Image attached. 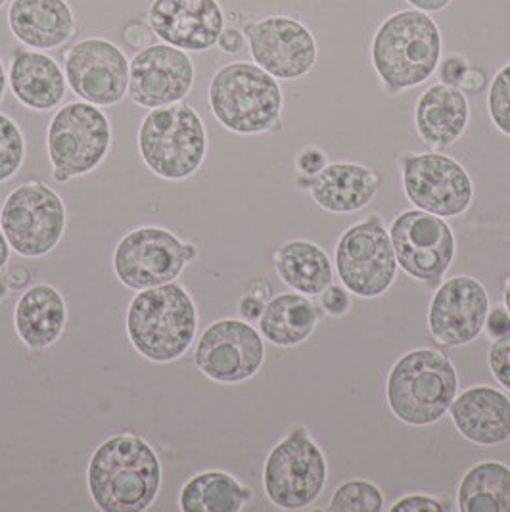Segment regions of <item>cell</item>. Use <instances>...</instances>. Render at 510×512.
<instances>
[{
	"label": "cell",
	"instance_id": "obj_1",
	"mask_svg": "<svg viewBox=\"0 0 510 512\" xmlns=\"http://www.w3.org/2000/svg\"><path fill=\"white\" fill-rule=\"evenodd\" d=\"M162 461L154 447L135 434H117L94 449L87 486L104 512H142L162 488Z\"/></svg>",
	"mask_w": 510,
	"mask_h": 512
},
{
	"label": "cell",
	"instance_id": "obj_2",
	"mask_svg": "<svg viewBox=\"0 0 510 512\" xmlns=\"http://www.w3.org/2000/svg\"><path fill=\"white\" fill-rule=\"evenodd\" d=\"M127 336L152 363L177 361L190 350L198 332V309L177 282L140 290L129 303Z\"/></svg>",
	"mask_w": 510,
	"mask_h": 512
},
{
	"label": "cell",
	"instance_id": "obj_3",
	"mask_svg": "<svg viewBox=\"0 0 510 512\" xmlns=\"http://www.w3.org/2000/svg\"><path fill=\"white\" fill-rule=\"evenodd\" d=\"M440 58V27L420 10L390 16L372 39V66L390 93L428 81L438 70Z\"/></svg>",
	"mask_w": 510,
	"mask_h": 512
},
{
	"label": "cell",
	"instance_id": "obj_4",
	"mask_svg": "<svg viewBox=\"0 0 510 512\" xmlns=\"http://www.w3.org/2000/svg\"><path fill=\"white\" fill-rule=\"evenodd\" d=\"M457 392L455 365L443 351L428 348L405 353L386 382L392 413L409 426H430L443 419Z\"/></svg>",
	"mask_w": 510,
	"mask_h": 512
},
{
	"label": "cell",
	"instance_id": "obj_5",
	"mask_svg": "<svg viewBox=\"0 0 510 512\" xmlns=\"http://www.w3.org/2000/svg\"><path fill=\"white\" fill-rule=\"evenodd\" d=\"M208 102L215 119L236 135H259L280 125L279 81L257 64L232 62L215 71Z\"/></svg>",
	"mask_w": 510,
	"mask_h": 512
},
{
	"label": "cell",
	"instance_id": "obj_6",
	"mask_svg": "<svg viewBox=\"0 0 510 512\" xmlns=\"http://www.w3.org/2000/svg\"><path fill=\"white\" fill-rule=\"evenodd\" d=\"M140 158L165 181H185L206 160L208 133L200 114L186 102L150 110L140 123Z\"/></svg>",
	"mask_w": 510,
	"mask_h": 512
},
{
	"label": "cell",
	"instance_id": "obj_7",
	"mask_svg": "<svg viewBox=\"0 0 510 512\" xmlns=\"http://www.w3.org/2000/svg\"><path fill=\"white\" fill-rule=\"evenodd\" d=\"M112 146L108 116L85 100L62 106L50 119L47 133L52 177L68 183L73 177L93 173L106 160Z\"/></svg>",
	"mask_w": 510,
	"mask_h": 512
},
{
	"label": "cell",
	"instance_id": "obj_8",
	"mask_svg": "<svg viewBox=\"0 0 510 512\" xmlns=\"http://www.w3.org/2000/svg\"><path fill=\"white\" fill-rule=\"evenodd\" d=\"M326 476L325 453L305 428H296L271 449L263 466V488L273 505L298 511L319 499Z\"/></svg>",
	"mask_w": 510,
	"mask_h": 512
},
{
	"label": "cell",
	"instance_id": "obj_9",
	"mask_svg": "<svg viewBox=\"0 0 510 512\" xmlns=\"http://www.w3.org/2000/svg\"><path fill=\"white\" fill-rule=\"evenodd\" d=\"M66 206L52 188L29 181L14 188L0 210V229L22 257L50 254L66 233Z\"/></svg>",
	"mask_w": 510,
	"mask_h": 512
},
{
	"label": "cell",
	"instance_id": "obj_10",
	"mask_svg": "<svg viewBox=\"0 0 510 512\" xmlns=\"http://www.w3.org/2000/svg\"><path fill=\"white\" fill-rule=\"evenodd\" d=\"M198 257V248L162 227L129 231L114 250L119 282L135 292L175 282L186 265Z\"/></svg>",
	"mask_w": 510,
	"mask_h": 512
},
{
	"label": "cell",
	"instance_id": "obj_11",
	"mask_svg": "<svg viewBox=\"0 0 510 512\" xmlns=\"http://www.w3.org/2000/svg\"><path fill=\"white\" fill-rule=\"evenodd\" d=\"M390 233L380 217H369L340 236L336 269L342 284L359 298H378L390 290L397 275Z\"/></svg>",
	"mask_w": 510,
	"mask_h": 512
},
{
	"label": "cell",
	"instance_id": "obj_12",
	"mask_svg": "<svg viewBox=\"0 0 510 512\" xmlns=\"http://www.w3.org/2000/svg\"><path fill=\"white\" fill-rule=\"evenodd\" d=\"M407 198L418 210L459 217L470 208L474 185L461 163L440 152L407 154L401 163Z\"/></svg>",
	"mask_w": 510,
	"mask_h": 512
},
{
	"label": "cell",
	"instance_id": "obj_13",
	"mask_svg": "<svg viewBox=\"0 0 510 512\" xmlns=\"http://www.w3.org/2000/svg\"><path fill=\"white\" fill-rule=\"evenodd\" d=\"M390 238L397 265L420 282H438L455 257V234L434 213L409 210L392 223Z\"/></svg>",
	"mask_w": 510,
	"mask_h": 512
},
{
	"label": "cell",
	"instance_id": "obj_14",
	"mask_svg": "<svg viewBox=\"0 0 510 512\" xmlns=\"http://www.w3.org/2000/svg\"><path fill=\"white\" fill-rule=\"evenodd\" d=\"M265 344L254 326L238 319H223L209 325L198 340L194 365L221 384H240L261 371Z\"/></svg>",
	"mask_w": 510,
	"mask_h": 512
},
{
	"label": "cell",
	"instance_id": "obj_15",
	"mask_svg": "<svg viewBox=\"0 0 510 512\" xmlns=\"http://www.w3.org/2000/svg\"><path fill=\"white\" fill-rule=\"evenodd\" d=\"M64 75L81 100L116 106L129 94V60L108 39H83L64 56Z\"/></svg>",
	"mask_w": 510,
	"mask_h": 512
},
{
	"label": "cell",
	"instance_id": "obj_16",
	"mask_svg": "<svg viewBox=\"0 0 510 512\" xmlns=\"http://www.w3.org/2000/svg\"><path fill=\"white\" fill-rule=\"evenodd\" d=\"M255 64L280 81H296L315 68L313 33L288 16H267L244 27Z\"/></svg>",
	"mask_w": 510,
	"mask_h": 512
},
{
	"label": "cell",
	"instance_id": "obj_17",
	"mask_svg": "<svg viewBox=\"0 0 510 512\" xmlns=\"http://www.w3.org/2000/svg\"><path fill=\"white\" fill-rule=\"evenodd\" d=\"M194 85V64L181 48L152 45L129 62V96L142 108L183 102Z\"/></svg>",
	"mask_w": 510,
	"mask_h": 512
},
{
	"label": "cell",
	"instance_id": "obj_18",
	"mask_svg": "<svg viewBox=\"0 0 510 512\" xmlns=\"http://www.w3.org/2000/svg\"><path fill=\"white\" fill-rule=\"evenodd\" d=\"M489 313L486 286L474 277L459 275L445 280L434 294L428 311V328L443 346L459 348L474 342Z\"/></svg>",
	"mask_w": 510,
	"mask_h": 512
},
{
	"label": "cell",
	"instance_id": "obj_19",
	"mask_svg": "<svg viewBox=\"0 0 510 512\" xmlns=\"http://www.w3.org/2000/svg\"><path fill=\"white\" fill-rule=\"evenodd\" d=\"M148 25L169 47L206 52L217 45L225 14L217 0H152Z\"/></svg>",
	"mask_w": 510,
	"mask_h": 512
},
{
	"label": "cell",
	"instance_id": "obj_20",
	"mask_svg": "<svg viewBox=\"0 0 510 512\" xmlns=\"http://www.w3.org/2000/svg\"><path fill=\"white\" fill-rule=\"evenodd\" d=\"M451 419L464 440L501 445L510 440V397L491 386H472L455 397Z\"/></svg>",
	"mask_w": 510,
	"mask_h": 512
},
{
	"label": "cell",
	"instance_id": "obj_21",
	"mask_svg": "<svg viewBox=\"0 0 510 512\" xmlns=\"http://www.w3.org/2000/svg\"><path fill=\"white\" fill-rule=\"evenodd\" d=\"M8 27L25 47L52 50L75 33V16L66 0H12Z\"/></svg>",
	"mask_w": 510,
	"mask_h": 512
},
{
	"label": "cell",
	"instance_id": "obj_22",
	"mask_svg": "<svg viewBox=\"0 0 510 512\" xmlns=\"http://www.w3.org/2000/svg\"><path fill=\"white\" fill-rule=\"evenodd\" d=\"M68 323V305L58 288L35 284L27 288L14 309V328L25 348L41 351L54 346Z\"/></svg>",
	"mask_w": 510,
	"mask_h": 512
},
{
	"label": "cell",
	"instance_id": "obj_23",
	"mask_svg": "<svg viewBox=\"0 0 510 512\" xmlns=\"http://www.w3.org/2000/svg\"><path fill=\"white\" fill-rule=\"evenodd\" d=\"M8 81L25 108L48 112L66 96V75L60 64L41 50H18L10 62Z\"/></svg>",
	"mask_w": 510,
	"mask_h": 512
},
{
	"label": "cell",
	"instance_id": "obj_24",
	"mask_svg": "<svg viewBox=\"0 0 510 512\" xmlns=\"http://www.w3.org/2000/svg\"><path fill=\"white\" fill-rule=\"evenodd\" d=\"M378 187L380 181L372 169L351 162L330 163L309 181L313 200L330 213H353L367 208Z\"/></svg>",
	"mask_w": 510,
	"mask_h": 512
},
{
	"label": "cell",
	"instance_id": "obj_25",
	"mask_svg": "<svg viewBox=\"0 0 510 512\" xmlns=\"http://www.w3.org/2000/svg\"><path fill=\"white\" fill-rule=\"evenodd\" d=\"M470 108L459 87L434 85L418 98L415 125L418 135L430 146L447 148L461 139L468 127Z\"/></svg>",
	"mask_w": 510,
	"mask_h": 512
},
{
	"label": "cell",
	"instance_id": "obj_26",
	"mask_svg": "<svg viewBox=\"0 0 510 512\" xmlns=\"http://www.w3.org/2000/svg\"><path fill=\"white\" fill-rule=\"evenodd\" d=\"M275 269L284 284L309 296H319L332 284V263L325 250L307 240H292L275 254Z\"/></svg>",
	"mask_w": 510,
	"mask_h": 512
},
{
	"label": "cell",
	"instance_id": "obj_27",
	"mask_svg": "<svg viewBox=\"0 0 510 512\" xmlns=\"http://www.w3.org/2000/svg\"><path fill=\"white\" fill-rule=\"evenodd\" d=\"M252 501V489L223 470H206L186 480L179 495L185 512H240Z\"/></svg>",
	"mask_w": 510,
	"mask_h": 512
},
{
	"label": "cell",
	"instance_id": "obj_28",
	"mask_svg": "<svg viewBox=\"0 0 510 512\" xmlns=\"http://www.w3.org/2000/svg\"><path fill=\"white\" fill-rule=\"evenodd\" d=\"M315 305L300 294H280L265 305L259 330L265 340L280 348L303 344L317 326Z\"/></svg>",
	"mask_w": 510,
	"mask_h": 512
},
{
	"label": "cell",
	"instance_id": "obj_29",
	"mask_svg": "<svg viewBox=\"0 0 510 512\" xmlns=\"http://www.w3.org/2000/svg\"><path fill=\"white\" fill-rule=\"evenodd\" d=\"M463 512H510V468L499 461L472 466L459 486Z\"/></svg>",
	"mask_w": 510,
	"mask_h": 512
},
{
	"label": "cell",
	"instance_id": "obj_30",
	"mask_svg": "<svg viewBox=\"0 0 510 512\" xmlns=\"http://www.w3.org/2000/svg\"><path fill=\"white\" fill-rule=\"evenodd\" d=\"M332 512L384 511V495L367 480H349L334 491L328 509Z\"/></svg>",
	"mask_w": 510,
	"mask_h": 512
},
{
	"label": "cell",
	"instance_id": "obj_31",
	"mask_svg": "<svg viewBox=\"0 0 510 512\" xmlns=\"http://www.w3.org/2000/svg\"><path fill=\"white\" fill-rule=\"evenodd\" d=\"M25 140L14 119L0 114V183L10 181L22 167Z\"/></svg>",
	"mask_w": 510,
	"mask_h": 512
},
{
	"label": "cell",
	"instance_id": "obj_32",
	"mask_svg": "<svg viewBox=\"0 0 510 512\" xmlns=\"http://www.w3.org/2000/svg\"><path fill=\"white\" fill-rule=\"evenodd\" d=\"M487 110L493 125L510 137V64L495 75L487 94Z\"/></svg>",
	"mask_w": 510,
	"mask_h": 512
},
{
	"label": "cell",
	"instance_id": "obj_33",
	"mask_svg": "<svg viewBox=\"0 0 510 512\" xmlns=\"http://www.w3.org/2000/svg\"><path fill=\"white\" fill-rule=\"evenodd\" d=\"M487 363L495 380L510 392V332L491 342Z\"/></svg>",
	"mask_w": 510,
	"mask_h": 512
},
{
	"label": "cell",
	"instance_id": "obj_34",
	"mask_svg": "<svg viewBox=\"0 0 510 512\" xmlns=\"http://www.w3.org/2000/svg\"><path fill=\"white\" fill-rule=\"evenodd\" d=\"M392 512H443L449 511L445 509V505L440 503L438 499L434 497H428V495H409V497H403L399 499L397 503L392 505Z\"/></svg>",
	"mask_w": 510,
	"mask_h": 512
},
{
	"label": "cell",
	"instance_id": "obj_35",
	"mask_svg": "<svg viewBox=\"0 0 510 512\" xmlns=\"http://www.w3.org/2000/svg\"><path fill=\"white\" fill-rule=\"evenodd\" d=\"M321 303H323V307H325L328 315L342 317V315L348 313L349 307H351V298H349L348 292L342 286L330 284L325 292L321 294Z\"/></svg>",
	"mask_w": 510,
	"mask_h": 512
},
{
	"label": "cell",
	"instance_id": "obj_36",
	"mask_svg": "<svg viewBox=\"0 0 510 512\" xmlns=\"http://www.w3.org/2000/svg\"><path fill=\"white\" fill-rule=\"evenodd\" d=\"M328 165V156L321 148H315V146H309L300 152V156L296 158V167L302 175L307 177H315L319 175L323 169Z\"/></svg>",
	"mask_w": 510,
	"mask_h": 512
},
{
	"label": "cell",
	"instance_id": "obj_37",
	"mask_svg": "<svg viewBox=\"0 0 510 512\" xmlns=\"http://www.w3.org/2000/svg\"><path fill=\"white\" fill-rule=\"evenodd\" d=\"M123 37H125V43L129 47L140 48V50L152 47L154 39H156L152 27L142 24V22H131V24L125 25Z\"/></svg>",
	"mask_w": 510,
	"mask_h": 512
},
{
	"label": "cell",
	"instance_id": "obj_38",
	"mask_svg": "<svg viewBox=\"0 0 510 512\" xmlns=\"http://www.w3.org/2000/svg\"><path fill=\"white\" fill-rule=\"evenodd\" d=\"M468 70V62L459 54H451L445 58V62L441 64L440 77L441 81L449 87H459L464 73Z\"/></svg>",
	"mask_w": 510,
	"mask_h": 512
},
{
	"label": "cell",
	"instance_id": "obj_39",
	"mask_svg": "<svg viewBox=\"0 0 510 512\" xmlns=\"http://www.w3.org/2000/svg\"><path fill=\"white\" fill-rule=\"evenodd\" d=\"M487 334L495 340L510 332V315L507 307H495L487 313L486 326Z\"/></svg>",
	"mask_w": 510,
	"mask_h": 512
},
{
	"label": "cell",
	"instance_id": "obj_40",
	"mask_svg": "<svg viewBox=\"0 0 510 512\" xmlns=\"http://www.w3.org/2000/svg\"><path fill=\"white\" fill-rule=\"evenodd\" d=\"M219 48L227 54H238L244 50L246 39H244V31L236 29V27H225L219 41H217Z\"/></svg>",
	"mask_w": 510,
	"mask_h": 512
},
{
	"label": "cell",
	"instance_id": "obj_41",
	"mask_svg": "<svg viewBox=\"0 0 510 512\" xmlns=\"http://www.w3.org/2000/svg\"><path fill=\"white\" fill-rule=\"evenodd\" d=\"M484 87H486V73L476 68H468L459 83V89L464 94H478Z\"/></svg>",
	"mask_w": 510,
	"mask_h": 512
},
{
	"label": "cell",
	"instance_id": "obj_42",
	"mask_svg": "<svg viewBox=\"0 0 510 512\" xmlns=\"http://www.w3.org/2000/svg\"><path fill=\"white\" fill-rule=\"evenodd\" d=\"M263 309H265V300L259 298L254 292H250L248 296H244L242 302H240V315H242L246 321H259Z\"/></svg>",
	"mask_w": 510,
	"mask_h": 512
},
{
	"label": "cell",
	"instance_id": "obj_43",
	"mask_svg": "<svg viewBox=\"0 0 510 512\" xmlns=\"http://www.w3.org/2000/svg\"><path fill=\"white\" fill-rule=\"evenodd\" d=\"M2 277L6 280L10 290H22L29 284L31 273L25 267H10Z\"/></svg>",
	"mask_w": 510,
	"mask_h": 512
},
{
	"label": "cell",
	"instance_id": "obj_44",
	"mask_svg": "<svg viewBox=\"0 0 510 512\" xmlns=\"http://www.w3.org/2000/svg\"><path fill=\"white\" fill-rule=\"evenodd\" d=\"M411 6H415V10L420 12H441L445 10L453 0H407Z\"/></svg>",
	"mask_w": 510,
	"mask_h": 512
},
{
	"label": "cell",
	"instance_id": "obj_45",
	"mask_svg": "<svg viewBox=\"0 0 510 512\" xmlns=\"http://www.w3.org/2000/svg\"><path fill=\"white\" fill-rule=\"evenodd\" d=\"M10 252H12V248H10L6 236H4L2 229H0V269L6 267V263H8V259H10Z\"/></svg>",
	"mask_w": 510,
	"mask_h": 512
},
{
	"label": "cell",
	"instance_id": "obj_46",
	"mask_svg": "<svg viewBox=\"0 0 510 512\" xmlns=\"http://www.w3.org/2000/svg\"><path fill=\"white\" fill-rule=\"evenodd\" d=\"M6 83H8V77H6V70H4V64H2V60H0V102H2L4 94H6Z\"/></svg>",
	"mask_w": 510,
	"mask_h": 512
},
{
	"label": "cell",
	"instance_id": "obj_47",
	"mask_svg": "<svg viewBox=\"0 0 510 512\" xmlns=\"http://www.w3.org/2000/svg\"><path fill=\"white\" fill-rule=\"evenodd\" d=\"M8 284H6V280L4 277H0V302H4L6 300V296H8Z\"/></svg>",
	"mask_w": 510,
	"mask_h": 512
},
{
	"label": "cell",
	"instance_id": "obj_48",
	"mask_svg": "<svg viewBox=\"0 0 510 512\" xmlns=\"http://www.w3.org/2000/svg\"><path fill=\"white\" fill-rule=\"evenodd\" d=\"M503 298H505V307H507V311H509L510 315V279L507 280V284H505V290H503Z\"/></svg>",
	"mask_w": 510,
	"mask_h": 512
},
{
	"label": "cell",
	"instance_id": "obj_49",
	"mask_svg": "<svg viewBox=\"0 0 510 512\" xmlns=\"http://www.w3.org/2000/svg\"><path fill=\"white\" fill-rule=\"evenodd\" d=\"M4 2H6V0H0V8H2V6H4Z\"/></svg>",
	"mask_w": 510,
	"mask_h": 512
}]
</instances>
